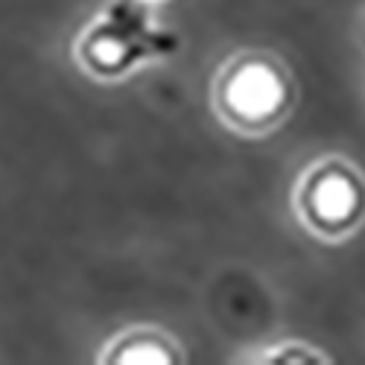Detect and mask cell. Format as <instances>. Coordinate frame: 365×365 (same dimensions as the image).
Segmentation results:
<instances>
[{
    "mask_svg": "<svg viewBox=\"0 0 365 365\" xmlns=\"http://www.w3.org/2000/svg\"><path fill=\"white\" fill-rule=\"evenodd\" d=\"M284 103V85L269 68H242L228 85V106L249 120L269 117Z\"/></svg>",
    "mask_w": 365,
    "mask_h": 365,
    "instance_id": "6da1fadb",
    "label": "cell"
},
{
    "mask_svg": "<svg viewBox=\"0 0 365 365\" xmlns=\"http://www.w3.org/2000/svg\"><path fill=\"white\" fill-rule=\"evenodd\" d=\"M313 207H316V214L327 222H339L345 217L354 214V207H356V190L354 185L339 175V173H330L324 175L319 185H316V193H313Z\"/></svg>",
    "mask_w": 365,
    "mask_h": 365,
    "instance_id": "7a4b0ae2",
    "label": "cell"
}]
</instances>
